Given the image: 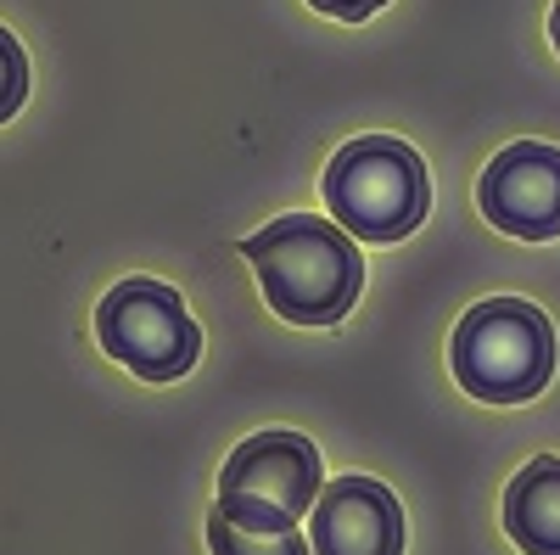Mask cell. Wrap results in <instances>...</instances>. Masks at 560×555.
<instances>
[{
    "label": "cell",
    "instance_id": "obj_1",
    "mask_svg": "<svg viewBox=\"0 0 560 555\" xmlns=\"http://www.w3.org/2000/svg\"><path fill=\"white\" fill-rule=\"evenodd\" d=\"M242 258L258 269L264 303L292 326H337L364 287L359 242L342 224L314 213H287L264 224L258 236L242 242Z\"/></svg>",
    "mask_w": 560,
    "mask_h": 555
},
{
    "label": "cell",
    "instance_id": "obj_2",
    "mask_svg": "<svg viewBox=\"0 0 560 555\" xmlns=\"http://www.w3.org/2000/svg\"><path fill=\"white\" fill-rule=\"evenodd\" d=\"M454 382L482 404H527L555 377V326L522 298H488L454 326Z\"/></svg>",
    "mask_w": 560,
    "mask_h": 555
},
{
    "label": "cell",
    "instance_id": "obj_3",
    "mask_svg": "<svg viewBox=\"0 0 560 555\" xmlns=\"http://www.w3.org/2000/svg\"><path fill=\"white\" fill-rule=\"evenodd\" d=\"M325 208L359 242H404L427 219L432 185L415 147L393 135H359L325 163Z\"/></svg>",
    "mask_w": 560,
    "mask_h": 555
},
{
    "label": "cell",
    "instance_id": "obj_4",
    "mask_svg": "<svg viewBox=\"0 0 560 555\" xmlns=\"http://www.w3.org/2000/svg\"><path fill=\"white\" fill-rule=\"evenodd\" d=\"M319 449L303 432H253L219 472V505L247 533H292L319 499Z\"/></svg>",
    "mask_w": 560,
    "mask_h": 555
},
{
    "label": "cell",
    "instance_id": "obj_5",
    "mask_svg": "<svg viewBox=\"0 0 560 555\" xmlns=\"http://www.w3.org/2000/svg\"><path fill=\"white\" fill-rule=\"evenodd\" d=\"M96 337L124 370L147 382H179L202 354V332L185 298L163 281H147V275H129L102 298Z\"/></svg>",
    "mask_w": 560,
    "mask_h": 555
},
{
    "label": "cell",
    "instance_id": "obj_6",
    "mask_svg": "<svg viewBox=\"0 0 560 555\" xmlns=\"http://www.w3.org/2000/svg\"><path fill=\"white\" fill-rule=\"evenodd\" d=\"M482 219L504 236L549 242L560 236V152L549 141H516L504 147L477 185Z\"/></svg>",
    "mask_w": 560,
    "mask_h": 555
},
{
    "label": "cell",
    "instance_id": "obj_7",
    "mask_svg": "<svg viewBox=\"0 0 560 555\" xmlns=\"http://www.w3.org/2000/svg\"><path fill=\"white\" fill-rule=\"evenodd\" d=\"M314 555H404V511L387 483L337 477L325 483L308 511Z\"/></svg>",
    "mask_w": 560,
    "mask_h": 555
},
{
    "label": "cell",
    "instance_id": "obj_8",
    "mask_svg": "<svg viewBox=\"0 0 560 555\" xmlns=\"http://www.w3.org/2000/svg\"><path fill=\"white\" fill-rule=\"evenodd\" d=\"M504 533L527 555H560V454H538L510 477Z\"/></svg>",
    "mask_w": 560,
    "mask_h": 555
},
{
    "label": "cell",
    "instance_id": "obj_9",
    "mask_svg": "<svg viewBox=\"0 0 560 555\" xmlns=\"http://www.w3.org/2000/svg\"><path fill=\"white\" fill-rule=\"evenodd\" d=\"M208 550L213 555H314V544L298 539V528L292 533H247V528L230 522L224 511L208 517Z\"/></svg>",
    "mask_w": 560,
    "mask_h": 555
},
{
    "label": "cell",
    "instance_id": "obj_10",
    "mask_svg": "<svg viewBox=\"0 0 560 555\" xmlns=\"http://www.w3.org/2000/svg\"><path fill=\"white\" fill-rule=\"evenodd\" d=\"M28 102V57L12 28H0V124Z\"/></svg>",
    "mask_w": 560,
    "mask_h": 555
},
{
    "label": "cell",
    "instance_id": "obj_11",
    "mask_svg": "<svg viewBox=\"0 0 560 555\" xmlns=\"http://www.w3.org/2000/svg\"><path fill=\"white\" fill-rule=\"evenodd\" d=\"M314 12H325V18H342V23H359V18H370V12H382L387 0H308Z\"/></svg>",
    "mask_w": 560,
    "mask_h": 555
},
{
    "label": "cell",
    "instance_id": "obj_12",
    "mask_svg": "<svg viewBox=\"0 0 560 555\" xmlns=\"http://www.w3.org/2000/svg\"><path fill=\"white\" fill-rule=\"evenodd\" d=\"M549 39H555V51H560V0H555V12H549Z\"/></svg>",
    "mask_w": 560,
    "mask_h": 555
}]
</instances>
